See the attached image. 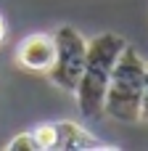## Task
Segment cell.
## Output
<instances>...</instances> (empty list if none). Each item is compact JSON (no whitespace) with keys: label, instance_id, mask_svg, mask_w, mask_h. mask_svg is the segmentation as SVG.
I'll list each match as a JSON object with an SVG mask.
<instances>
[{"label":"cell","instance_id":"obj_1","mask_svg":"<svg viewBox=\"0 0 148 151\" xmlns=\"http://www.w3.org/2000/svg\"><path fill=\"white\" fill-rule=\"evenodd\" d=\"M124 45H127V40L114 32H103V35H95L93 40H87V61H85L82 77L74 88L77 106L85 119L103 117L109 77H111V69H114Z\"/></svg>","mask_w":148,"mask_h":151},{"label":"cell","instance_id":"obj_2","mask_svg":"<svg viewBox=\"0 0 148 151\" xmlns=\"http://www.w3.org/2000/svg\"><path fill=\"white\" fill-rule=\"evenodd\" d=\"M143 80H146V61L127 42L111 69L103 114H109L117 122H138L143 101Z\"/></svg>","mask_w":148,"mask_h":151},{"label":"cell","instance_id":"obj_3","mask_svg":"<svg viewBox=\"0 0 148 151\" xmlns=\"http://www.w3.org/2000/svg\"><path fill=\"white\" fill-rule=\"evenodd\" d=\"M53 42H56V56L45 74L56 88L74 93V88L82 77L85 61H87V40L79 29L64 24L53 32Z\"/></svg>","mask_w":148,"mask_h":151},{"label":"cell","instance_id":"obj_4","mask_svg":"<svg viewBox=\"0 0 148 151\" xmlns=\"http://www.w3.org/2000/svg\"><path fill=\"white\" fill-rule=\"evenodd\" d=\"M53 56H56L53 35H45V32L26 35L16 45V61L29 72H42L45 74L50 69V64H53Z\"/></svg>","mask_w":148,"mask_h":151},{"label":"cell","instance_id":"obj_5","mask_svg":"<svg viewBox=\"0 0 148 151\" xmlns=\"http://www.w3.org/2000/svg\"><path fill=\"white\" fill-rule=\"evenodd\" d=\"M56 130H58V149H64V151H82V149H98L101 146L77 122H69V119L66 122H56Z\"/></svg>","mask_w":148,"mask_h":151},{"label":"cell","instance_id":"obj_6","mask_svg":"<svg viewBox=\"0 0 148 151\" xmlns=\"http://www.w3.org/2000/svg\"><path fill=\"white\" fill-rule=\"evenodd\" d=\"M29 133H32V138H34L37 151L58 149V130H56V122H40V125H34Z\"/></svg>","mask_w":148,"mask_h":151},{"label":"cell","instance_id":"obj_7","mask_svg":"<svg viewBox=\"0 0 148 151\" xmlns=\"http://www.w3.org/2000/svg\"><path fill=\"white\" fill-rule=\"evenodd\" d=\"M8 149H11V151H37V146H34L32 133L26 130V133H19V135L8 143Z\"/></svg>","mask_w":148,"mask_h":151},{"label":"cell","instance_id":"obj_8","mask_svg":"<svg viewBox=\"0 0 148 151\" xmlns=\"http://www.w3.org/2000/svg\"><path fill=\"white\" fill-rule=\"evenodd\" d=\"M140 119L148 122V61H146V80H143V101H140Z\"/></svg>","mask_w":148,"mask_h":151},{"label":"cell","instance_id":"obj_9","mask_svg":"<svg viewBox=\"0 0 148 151\" xmlns=\"http://www.w3.org/2000/svg\"><path fill=\"white\" fill-rule=\"evenodd\" d=\"M5 37V21H3V16H0V40Z\"/></svg>","mask_w":148,"mask_h":151}]
</instances>
